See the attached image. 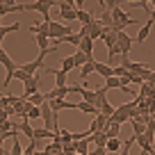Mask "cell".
Instances as JSON below:
<instances>
[{"label": "cell", "mask_w": 155, "mask_h": 155, "mask_svg": "<svg viewBox=\"0 0 155 155\" xmlns=\"http://www.w3.org/2000/svg\"><path fill=\"white\" fill-rule=\"evenodd\" d=\"M80 89H82V87H78V84H75V87H62V89L55 87L53 91H44V98H46V101H55V98H66V94H71V91H80Z\"/></svg>", "instance_id": "6"}, {"label": "cell", "mask_w": 155, "mask_h": 155, "mask_svg": "<svg viewBox=\"0 0 155 155\" xmlns=\"http://www.w3.org/2000/svg\"><path fill=\"white\" fill-rule=\"evenodd\" d=\"M75 21H80L82 25H89L96 21V16L91 14V12H84V9H75Z\"/></svg>", "instance_id": "12"}, {"label": "cell", "mask_w": 155, "mask_h": 155, "mask_svg": "<svg viewBox=\"0 0 155 155\" xmlns=\"http://www.w3.org/2000/svg\"><path fill=\"white\" fill-rule=\"evenodd\" d=\"M73 144H75V153L78 155H89V144H91L89 137H84V139H80V141H73Z\"/></svg>", "instance_id": "16"}, {"label": "cell", "mask_w": 155, "mask_h": 155, "mask_svg": "<svg viewBox=\"0 0 155 155\" xmlns=\"http://www.w3.org/2000/svg\"><path fill=\"white\" fill-rule=\"evenodd\" d=\"M94 73V62H87L84 66H80V80H82V87H84V82H87V78Z\"/></svg>", "instance_id": "20"}, {"label": "cell", "mask_w": 155, "mask_h": 155, "mask_svg": "<svg viewBox=\"0 0 155 155\" xmlns=\"http://www.w3.org/2000/svg\"><path fill=\"white\" fill-rule=\"evenodd\" d=\"M50 21H53V18H44L41 23L32 25V28H30V32H32V34H46V37H48V25H50Z\"/></svg>", "instance_id": "15"}, {"label": "cell", "mask_w": 155, "mask_h": 155, "mask_svg": "<svg viewBox=\"0 0 155 155\" xmlns=\"http://www.w3.org/2000/svg\"><path fill=\"white\" fill-rule=\"evenodd\" d=\"M66 34H73L71 25L59 23V21H50V25H48V39H55V41H59V39H64Z\"/></svg>", "instance_id": "2"}, {"label": "cell", "mask_w": 155, "mask_h": 155, "mask_svg": "<svg viewBox=\"0 0 155 155\" xmlns=\"http://www.w3.org/2000/svg\"><path fill=\"white\" fill-rule=\"evenodd\" d=\"M55 137V132H48L46 128H34L32 130V139H37V141H46V139H53Z\"/></svg>", "instance_id": "14"}, {"label": "cell", "mask_w": 155, "mask_h": 155, "mask_svg": "<svg viewBox=\"0 0 155 155\" xmlns=\"http://www.w3.org/2000/svg\"><path fill=\"white\" fill-rule=\"evenodd\" d=\"M16 30H21V23H14V25H0V44H2V39H5L9 32H16Z\"/></svg>", "instance_id": "22"}, {"label": "cell", "mask_w": 155, "mask_h": 155, "mask_svg": "<svg viewBox=\"0 0 155 155\" xmlns=\"http://www.w3.org/2000/svg\"><path fill=\"white\" fill-rule=\"evenodd\" d=\"M71 57H73V66H75V68L84 66V64H87V62H96V57H87V55H82V53H80V50H78V53H73Z\"/></svg>", "instance_id": "13"}, {"label": "cell", "mask_w": 155, "mask_h": 155, "mask_svg": "<svg viewBox=\"0 0 155 155\" xmlns=\"http://www.w3.org/2000/svg\"><path fill=\"white\" fill-rule=\"evenodd\" d=\"M80 39H82L80 34L73 32V34H66L64 39H59V44H73V46H78V44H80Z\"/></svg>", "instance_id": "27"}, {"label": "cell", "mask_w": 155, "mask_h": 155, "mask_svg": "<svg viewBox=\"0 0 155 155\" xmlns=\"http://www.w3.org/2000/svg\"><path fill=\"white\" fill-rule=\"evenodd\" d=\"M80 96H82V103H89V105H94V103H96V91H94V89H87V87H82L80 89Z\"/></svg>", "instance_id": "18"}, {"label": "cell", "mask_w": 155, "mask_h": 155, "mask_svg": "<svg viewBox=\"0 0 155 155\" xmlns=\"http://www.w3.org/2000/svg\"><path fill=\"white\" fill-rule=\"evenodd\" d=\"M73 68H75V66H73V57H71V55H66V57L62 59V68H59V71H64V73L68 75Z\"/></svg>", "instance_id": "28"}, {"label": "cell", "mask_w": 155, "mask_h": 155, "mask_svg": "<svg viewBox=\"0 0 155 155\" xmlns=\"http://www.w3.org/2000/svg\"><path fill=\"white\" fill-rule=\"evenodd\" d=\"M153 23L155 18H146V23L139 28V32H137V39H132V41H137V44H144L146 39L150 37V30H153Z\"/></svg>", "instance_id": "9"}, {"label": "cell", "mask_w": 155, "mask_h": 155, "mask_svg": "<svg viewBox=\"0 0 155 155\" xmlns=\"http://www.w3.org/2000/svg\"><path fill=\"white\" fill-rule=\"evenodd\" d=\"M21 132H23V135L25 137H28V139H32V130H34V128L32 126H30V121H28V119H23V121H21Z\"/></svg>", "instance_id": "30"}, {"label": "cell", "mask_w": 155, "mask_h": 155, "mask_svg": "<svg viewBox=\"0 0 155 155\" xmlns=\"http://www.w3.org/2000/svg\"><path fill=\"white\" fill-rule=\"evenodd\" d=\"M121 87H123L121 80L112 75V78H107V80H105V87H103V89H107V91H110V89H121Z\"/></svg>", "instance_id": "25"}, {"label": "cell", "mask_w": 155, "mask_h": 155, "mask_svg": "<svg viewBox=\"0 0 155 155\" xmlns=\"http://www.w3.org/2000/svg\"><path fill=\"white\" fill-rule=\"evenodd\" d=\"M23 91H25V94L21 96L23 101H25L28 96H32V94L39 91V73H37V75H30L28 80H23Z\"/></svg>", "instance_id": "7"}, {"label": "cell", "mask_w": 155, "mask_h": 155, "mask_svg": "<svg viewBox=\"0 0 155 155\" xmlns=\"http://www.w3.org/2000/svg\"><path fill=\"white\" fill-rule=\"evenodd\" d=\"M9 155H23V146L18 144L16 135H14V144H12V148H9Z\"/></svg>", "instance_id": "34"}, {"label": "cell", "mask_w": 155, "mask_h": 155, "mask_svg": "<svg viewBox=\"0 0 155 155\" xmlns=\"http://www.w3.org/2000/svg\"><path fill=\"white\" fill-rule=\"evenodd\" d=\"M75 110H82L84 114H98V110H96L94 105H89V103H82V101L75 103Z\"/></svg>", "instance_id": "26"}, {"label": "cell", "mask_w": 155, "mask_h": 155, "mask_svg": "<svg viewBox=\"0 0 155 155\" xmlns=\"http://www.w3.org/2000/svg\"><path fill=\"white\" fill-rule=\"evenodd\" d=\"M50 7H57V0H37L25 5V12H39L41 18H50Z\"/></svg>", "instance_id": "1"}, {"label": "cell", "mask_w": 155, "mask_h": 155, "mask_svg": "<svg viewBox=\"0 0 155 155\" xmlns=\"http://www.w3.org/2000/svg\"><path fill=\"white\" fill-rule=\"evenodd\" d=\"M16 12H25V5H18L16 0H0V18H5L7 14H16Z\"/></svg>", "instance_id": "5"}, {"label": "cell", "mask_w": 155, "mask_h": 155, "mask_svg": "<svg viewBox=\"0 0 155 155\" xmlns=\"http://www.w3.org/2000/svg\"><path fill=\"white\" fill-rule=\"evenodd\" d=\"M62 153L64 155H75V144H62Z\"/></svg>", "instance_id": "35"}, {"label": "cell", "mask_w": 155, "mask_h": 155, "mask_svg": "<svg viewBox=\"0 0 155 155\" xmlns=\"http://www.w3.org/2000/svg\"><path fill=\"white\" fill-rule=\"evenodd\" d=\"M103 41H105V46H107V48H112V46H114V44H116V34H114V32H112V30H110V28H107V32H105V34H103Z\"/></svg>", "instance_id": "29"}, {"label": "cell", "mask_w": 155, "mask_h": 155, "mask_svg": "<svg viewBox=\"0 0 155 155\" xmlns=\"http://www.w3.org/2000/svg\"><path fill=\"white\" fill-rule=\"evenodd\" d=\"M25 103H30V105H34V107H41L46 103L44 91H37V94H32V96H28V98H25Z\"/></svg>", "instance_id": "19"}, {"label": "cell", "mask_w": 155, "mask_h": 155, "mask_svg": "<svg viewBox=\"0 0 155 155\" xmlns=\"http://www.w3.org/2000/svg\"><path fill=\"white\" fill-rule=\"evenodd\" d=\"M25 119L28 121H34V119H41V107H34L28 103V112H25Z\"/></svg>", "instance_id": "21"}, {"label": "cell", "mask_w": 155, "mask_h": 155, "mask_svg": "<svg viewBox=\"0 0 155 155\" xmlns=\"http://www.w3.org/2000/svg\"><path fill=\"white\" fill-rule=\"evenodd\" d=\"M103 135L107 137V139H116V137L121 135V126H114V123H107L105 130H103Z\"/></svg>", "instance_id": "17"}, {"label": "cell", "mask_w": 155, "mask_h": 155, "mask_svg": "<svg viewBox=\"0 0 155 155\" xmlns=\"http://www.w3.org/2000/svg\"><path fill=\"white\" fill-rule=\"evenodd\" d=\"M46 55H50V53H39L37 59H32V62L23 64V66H18V68H21V71H23L28 78H30V75H37V73L41 71V64H44V57H46Z\"/></svg>", "instance_id": "4"}, {"label": "cell", "mask_w": 155, "mask_h": 155, "mask_svg": "<svg viewBox=\"0 0 155 155\" xmlns=\"http://www.w3.org/2000/svg\"><path fill=\"white\" fill-rule=\"evenodd\" d=\"M94 73H98V75L105 78V80L114 75V73H112V66H107L105 62H94Z\"/></svg>", "instance_id": "11"}, {"label": "cell", "mask_w": 155, "mask_h": 155, "mask_svg": "<svg viewBox=\"0 0 155 155\" xmlns=\"http://www.w3.org/2000/svg\"><path fill=\"white\" fill-rule=\"evenodd\" d=\"M0 25H2V18H0Z\"/></svg>", "instance_id": "36"}, {"label": "cell", "mask_w": 155, "mask_h": 155, "mask_svg": "<svg viewBox=\"0 0 155 155\" xmlns=\"http://www.w3.org/2000/svg\"><path fill=\"white\" fill-rule=\"evenodd\" d=\"M78 50H80L82 55H87V57H94V41L87 39V37H82L80 44H78Z\"/></svg>", "instance_id": "10"}, {"label": "cell", "mask_w": 155, "mask_h": 155, "mask_svg": "<svg viewBox=\"0 0 155 155\" xmlns=\"http://www.w3.org/2000/svg\"><path fill=\"white\" fill-rule=\"evenodd\" d=\"M89 139H91L94 144H96V148H105V144H107V137L103 135V132H94V135L89 137Z\"/></svg>", "instance_id": "24"}, {"label": "cell", "mask_w": 155, "mask_h": 155, "mask_svg": "<svg viewBox=\"0 0 155 155\" xmlns=\"http://www.w3.org/2000/svg\"><path fill=\"white\" fill-rule=\"evenodd\" d=\"M59 18H64L68 25L71 21H75V9H59Z\"/></svg>", "instance_id": "32"}, {"label": "cell", "mask_w": 155, "mask_h": 155, "mask_svg": "<svg viewBox=\"0 0 155 155\" xmlns=\"http://www.w3.org/2000/svg\"><path fill=\"white\" fill-rule=\"evenodd\" d=\"M116 34V48H119V53H121V57H128L132 50V46H135V41H132V37L128 32H114Z\"/></svg>", "instance_id": "3"}, {"label": "cell", "mask_w": 155, "mask_h": 155, "mask_svg": "<svg viewBox=\"0 0 155 155\" xmlns=\"http://www.w3.org/2000/svg\"><path fill=\"white\" fill-rule=\"evenodd\" d=\"M46 103H48V107L55 114H59L62 110H75V103L66 101V98H55V101H46Z\"/></svg>", "instance_id": "8"}, {"label": "cell", "mask_w": 155, "mask_h": 155, "mask_svg": "<svg viewBox=\"0 0 155 155\" xmlns=\"http://www.w3.org/2000/svg\"><path fill=\"white\" fill-rule=\"evenodd\" d=\"M132 144H135V137L126 139V141L121 144V153H119V155H130V146H132Z\"/></svg>", "instance_id": "33"}, {"label": "cell", "mask_w": 155, "mask_h": 155, "mask_svg": "<svg viewBox=\"0 0 155 155\" xmlns=\"http://www.w3.org/2000/svg\"><path fill=\"white\" fill-rule=\"evenodd\" d=\"M132 126V137H139V135H144V130H146V126L144 123H139V121H128Z\"/></svg>", "instance_id": "31"}, {"label": "cell", "mask_w": 155, "mask_h": 155, "mask_svg": "<svg viewBox=\"0 0 155 155\" xmlns=\"http://www.w3.org/2000/svg\"><path fill=\"white\" fill-rule=\"evenodd\" d=\"M119 148H121V139H119V137H116V139H107L105 153H119Z\"/></svg>", "instance_id": "23"}]
</instances>
